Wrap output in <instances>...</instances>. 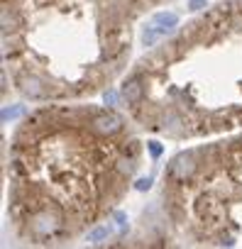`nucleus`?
Listing matches in <instances>:
<instances>
[{"label":"nucleus","mask_w":242,"mask_h":249,"mask_svg":"<svg viewBox=\"0 0 242 249\" xmlns=\"http://www.w3.org/2000/svg\"><path fill=\"white\" fill-rule=\"evenodd\" d=\"M91 124L95 132L108 135V137L123 132V117L115 112H108V110H91Z\"/></svg>","instance_id":"1"},{"label":"nucleus","mask_w":242,"mask_h":249,"mask_svg":"<svg viewBox=\"0 0 242 249\" xmlns=\"http://www.w3.org/2000/svg\"><path fill=\"white\" fill-rule=\"evenodd\" d=\"M169 32H171L169 27H159V25H152V22H149V25L142 30V44H145V47H154V44H157L162 37H167Z\"/></svg>","instance_id":"2"},{"label":"nucleus","mask_w":242,"mask_h":249,"mask_svg":"<svg viewBox=\"0 0 242 249\" xmlns=\"http://www.w3.org/2000/svg\"><path fill=\"white\" fill-rule=\"evenodd\" d=\"M149 22H152V25H159V27L174 30V27L179 25V15H176V13H154Z\"/></svg>","instance_id":"3"},{"label":"nucleus","mask_w":242,"mask_h":249,"mask_svg":"<svg viewBox=\"0 0 242 249\" xmlns=\"http://www.w3.org/2000/svg\"><path fill=\"white\" fill-rule=\"evenodd\" d=\"M108 234H110V225H98L95 230H91V232H88V237H86V239H88L91 244H100L103 239H108Z\"/></svg>","instance_id":"4"},{"label":"nucleus","mask_w":242,"mask_h":249,"mask_svg":"<svg viewBox=\"0 0 242 249\" xmlns=\"http://www.w3.org/2000/svg\"><path fill=\"white\" fill-rule=\"evenodd\" d=\"M22 112H25L22 107H5V110H3V122L15 120V117H18V115H22Z\"/></svg>","instance_id":"5"},{"label":"nucleus","mask_w":242,"mask_h":249,"mask_svg":"<svg viewBox=\"0 0 242 249\" xmlns=\"http://www.w3.org/2000/svg\"><path fill=\"white\" fill-rule=\"evenodd\" d=\"M147 147H149V154H152L154 159H159V157H162V152H164V149H162V144H159V142H154V140H152V142H147Z\"/></svg>","instance_id":"6"},{"label":"nucleus","mask_w":242,"mask_h":249,"mask_svg":"<svg viewBox=\"0 0 242 249\" xmlns=\"http://www.w3.org/2000/svg\"><path fill=\"white\" fill-rule=\"evenodd\" d=\"M208 5V0H188V10L191 13H198V10H203Z\"/></svg>","instance_id":"7"},{"label":"nucleus","mask_w":242,"mask_h":249,"mask_svg":"<svg viewBox=\"0 0 242 249\" xmlns=\"http://www.w3.org/2000/svg\"><path fill=\"white\" fill-rule=\"evenodd\" d=\"M135 188H137V191H149V188H152V178H140V181L135 183Z\"/></svg>","instance_id":"8"},{"label":"nucleus","mask_w":242,"mask_h":249,"mask_svg":"<svg viewBox=\"0 0 242 249\" xmlns=\"http://www.w3.org/2000/svg\"><path fill=\"white\" fill-rule=\"evenodd\" d=\"M103 98H105V103H108V107H112V105H115V93H112V90H108V93H105Z\"/></svg>","instance_id":"9"}]
</instances>
